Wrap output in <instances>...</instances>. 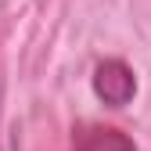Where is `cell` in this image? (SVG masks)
I'll use <instances>...</instances> for the list:
<instances>
[{
    "label": "cell",
    "instance_id": "obj_1",
    "mask_svg": "<svg viewBox=\"0 0 151 151\" xmlns=\"http://www.w3.org/2000/svg\"><path fill=\"white\" fill-rule=\"evenodd\" d=\"M93 93L108 104V108H122L133 101L137 93V76L122 58H108L93 68Z\"/></svg>",
    "mask_w": 151,
    "mask_h": 151
},
{
    "label": "cell",
    "instance_id": "obj_2",
    "mask_svg": "<svg viewBox=\"0 0 151 151\" xmlns=\"http://www.w3.org/2000/svg\"><path fill=\"white\" fill-rule=\"evenodd\" d=\"M72 151H137V144L115 126L79 122L72 129Z\"/></svg>",
    "mask_w": 151,
    "mask_h": 151
}]
</instances>
